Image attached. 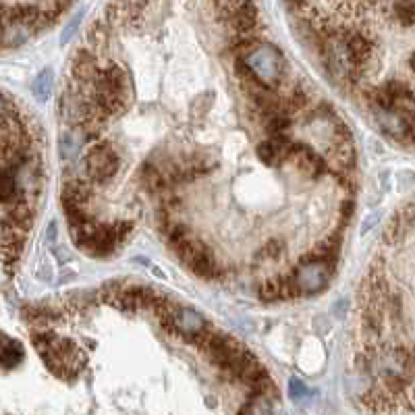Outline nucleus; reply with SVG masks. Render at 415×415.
<instances>
[{"label": "nucleus", "instance_id": "nucleus-1", "mask_svg": "<svg viewBox=\"0 0 415 415\" xmlns=\"http://www.w3.org/2000/svg\"><path fill=\"white\" fill-rule=\"evenodd\" d=\"M118 166H121V158L108 141L96 143L83 158V168H85L87 179L98 185H104L110 179H114V175L118 173Z\"/></svg>", "mask_w": 415, "mask_h": 415}, {"label": "nucleus", "instance_id": "nucleus-2", "mask_svg": "<svg viewBox=\"0 0 415 415\" xmlns=\"http://www.w3.org/2000/svg\"><path fill=\"white\" fill-rule=\"evenodd\" d=\"M247 62L251 64V69L256 71V75L268 83L270 87H276L283 81V73H285V56L272 48L270 44H260L254 52H249Z\"/></svg>", "mask_w": 415, "mask_h": 415}, {"label": "nucleus", "instance_id": "nucleus-3", "mask_svg": "<svg viewBox=\"0 0 415 415\" xmlns=\"http://www.w3.org/2000/svg\"><path fill=\"white\" fill-rule=\"evenodd\" d=\"M295 272H297L301 291L306 295H314V293H320L326 289V285L333 276V266L310 260V262H301V268H297Z\"/></svg>", "mask_w": 415, "mask_h": 415}, {"label": "nucleus", "instance_id": "nucleus-4", "mask_svg": "<svg viewBox=\"0 0 415 415\" xmlns=\"http://www.w3.org/2000/svg\"><path fill=\"white\" fill-rule=\"evenodd\" d=\"M374 116H376V123L380 125V129L397 139V141H403V143H409V141H415V129L395 110H387V108H372Z\"/></svg>", "mask_w": 415, "mask_h": 415}, {"label": "nucleus", "instance_id": "nucleus-5", "mask_svg": "<svg viewBox=\"0 0 415 415\" xmlns=\"http://www.w3.org/2000/svg\"><path fill=\"white\" fill-rule=\"evenodd\" d=\"M293 152V143L287 139V135H268V139H264L258 145V158L266 164V166H281L287 158H291Z\"/></svg>", "mask_w": 415, "mask_h": 415}, {"label": "nucleus", "instance_id": "nucleus-6", "mask_svg": "<svg viewBox=\"0 0 415 415\" xmlns=\"http://www.w3.org/2000/svg\"><path fill=\"white\" fill-rule=\"evenodd\" d=\"M291 158L295 160L297 168L303 175H308L310 179H320V177H324L328 173V162L320 154H316L312 148H308V145H301V143L295 145L293 143Z\"/></svg>", "mask_w": 415, "mask_h": 415}, {"label": "nucleus", "instance_id": "nucleus-7", "mask_svg": "<svg viewBox=\"0 0 415 415\" xmlns=\"http://www.w3.org/2000/svg\"><path fill=\"white\" fill-rule=\"evenodd\" d=\"M220 21H224L233 29V33H256V29L260 25L258 8H256L254 0H245L243 4H239L235 10H231Z\"/></svg>", "mask_w": 415, "mask_h": 415}, {"label": "nucleus", "instance_id": "nucleus-8", "mask_svg": "<svg viewBox=\"0 0 415 415\" xmlns=\"http://www.w3.org/2000/svg\"><path fill=\"white\" fill-rule=\"evenodd\" d=\"M100 69L98 54L91 50H77L71 60V77L79 83H94Z\"/></svg>", "mask_w": 415, "mask_h": 415}, {"label": "nucleus", "instance_id": "nucleus-9", "mask_svg": "<svg viewBox=\"0 0 415 415\" xmlns=\"http://www.w3.org/2000/svg\"><path fill=\"white\" fill-rule=\"evenodd\" d=\"M206 328H208V324L197 312L187 310V308H179V314H177V335L179 337H183L187 343H191Z\"/></svg>", "mask_w": 415, "mask_h": 415}, {"label": "nucleus", "instance_id": "nucleus-10", "mask_svg": "<svg viewBox=\"0 0 415 415\" xmlns=\"http://www.w3.org/2000/svg\"><path fill=\"white\" fill-rule=\"evenodd\" d=\"M89 197H91L89 181L75 177V179H67L62 183V189H60V202L62 204H75V206H85L87 208Z\"/></svg>", "mask_w": 415, "mask_h": 415}, {"label": "nucleus", "instance_id": "nucleus-11", "mask_svg": "<svg viewBox=\"0 0 415 415\" xmlns=\"http://www.w3.org/2000/svg\"><path fill=\"white\" fill-rule=\"evenodd\" d=\"M197 276H202V279H206V281H218L220 276H222V268L218 266V262H216V258L210 254V249L206 247L204 251H200L189 264H187Z\"/></svg>", "mask_w": 415, "mask_h": 415}, {"label": "nucleus", "instance_id": "nucleus-12", "mask_svg": "<svg viewBox=\"0 0 415 415\" xmlns=\"http://www.w3.org/2000/svg\"><path fill=\"white\" fill-rule=\"evenodd\" d=\"M139 181H141V185H143L150 193H162V191L170 185V181H168L166 173L162 170V166H156V164H152V162H148V164L141 166V170H139Z\"/></svg>", "mask_w": 415, "mask_h": 415}, {"label": "nucleus", "instance_id": "nucleus-13", "mask_svg": "<svg viewBox=\"0 0 415 415\" xmlns=\"http://www.w3.org/2000/svg\"><path fill=\"white\" fill-rule=\"evenodd\" d=\"M25 360V351L23 345L19 341L8 339L6 335H2V353H0V362H2V370H15L21 362Z\"/></svg>", "mask_w": 415, "mask_h": 415}, {"label": "nucleus", "instance_id": "nucleus-14", "mask_svg": "<svg viewBox=\"0 0 415 415\" xmlns=\"http://www.w3.org/2000/svg\"><path fill=\"white\" fill-rule=\"evenodd\" d=\"M85 42H87V48L91 52L102 54V50H106V46H108V29H106V25L102 21L91 23V27L85 33Z\"/></svg>", "mask_w": 415, "mask_h": 415}, {"label": "nucleus", "instance_id": "nucleus-15", "mask_svg": "<svg viewBox=\"0 0 415 415\" xmlns=\"http://www.w3.org/2000/svg\"><path fill=\"white\" fill-rule=\"evenodd\" d=\"M283 104H285V108L291 114L293 112H301V110H306L310 106V96H308V91L301 85H293L291 91L283 98Z\"/></svg>", "mask_w": 415, "mask_h": 415}, {"label": "nucleus", "instance_id": "nucleus-16", "mask_svg": "<svg viewBox=\"0 0 415 415\" xmlns=\"http://www.w3.org/2000/svg\"><path fill=\"white\" fill-rule=\"evenodd\" d=\"M52 81H54V73L50 69H44L42 73L35 75L33 83H31V89H33V96L37 98V102H46L50 91H52Z\"/></svg>", "mask_w": 415, "mask_h": 415}, {"label": "nucleus", "instance_id": "nucleus-17", "mask_svg": "<svg viewBox=\"0 0 415 415\" xmlns=\"http://www.w3.org/2000/svg\"><path fill=\"white\" fill-rule=\"evenodd\" d=\"M258 297L260 301L264 303H276V301H283V289H281V279H268L260 285V291H258Z\"/></svg>", "mask_w": 415, "mask_h": 415}, {"label": "nucleus", "instance_id": "nucleus-18", "mask_svg": "<svg viewBox=\"0 0 415 415\" xmlns=\"http://www.w3.org/2000/svg\"><path fill=\"white\" fill-rule=\"evenodd\" d=\"M79 139H77V135H73L71 131H67V133H62L60 135V141H58V145H60V156L62 158H73L75 156V152L79 150Z\"/></svg>", "mask_w": 415, "mask_h": 415}, {"label": "nucleus", "instance_id": "nucleus-19", "mask_svg": "<svg viewBox=\"0 0 415 415\" xmlns=\"http://www.w3.org/2000/svg\"><path fill=\"white\" fill-rule=\"evenodd\" d=\"M283 249H285L283 241H279V239H270V241L260 249V256H262L264 260H279L281 254H283Z\"/></svg>", "mask_w": 415, "mask_h": 415}, {"label": "nucleus", "instance_id": "nucleus-20", "mask_svg": "<svg viewBox=\"0 0 415 415\" xmlns=\"http://www.w3.org/2000/svg\"><path fill=\"white\" fill-rule=\"evenodd\" d=\"M81 19H83V10L81 12H77L69 23H67V27H64V31H62V35H60V44L64 46L71 37H73V33L77 31V27H79V23H81Z\"/></svg>", "mask_w": 415, "mask_h": 415}, {"label": "nucleus", "instance_id": "nucleus-21", "mask_svg": "<svg viewBox=\"0 0 415 415\" xmlns=\"http://www.w3.org/2000/svg\"><path fill=\"white\" fill-rule=\"evenodd\" d=\"M289 395H291V399H295V401H301L303 397H308V395H310V391L306 389V385H303L301 380H297V378H291V382H289Z\"/></svg>", "mask_w": 415, "mask_h": 415}, {"label": "nucleus", "instance_id": "nucleus-22", "mask_svg": "<svg viewBox=\"0 0 415 415\" xmlns=\"http://www.w3.org/2000/svg\"><path fill=\"white\" fill-rule=\"evenodd\" d=\"M214 2H216L218 15H220V19H222V17H227L231 10H235L239 4H243L245 0H214Z\"/></svg>", "mask_w": 415, "mask_h": 415}, {"label": "nucleus", "instance_id": "nucleus-23", "mask_svg": "<svg viewBox=\"0 0 415 415\" xmlns=\"http://www.w3.org/2000/svg\"><path fill=\"white\" fill-rule=\"evenodd\" d=\"M353 212H355V204L351 200H343V204H341V218L345 222H349V218L353 216Z\"/></svg>", "mask_w": 415, "mask_h": 415}, {"label": "nucleus", "instance_id": "nucleus-24", "mask_svg": "<svg viewBox=\"0 0 415 415\" xmlns=\"http://www.w3.org/2000/svg\"><path fill=\"white\" fill-rule=\"evenodd\" d=\"M376 222H378V214H372V216H370V218L366 220V224L362 227V233H368V231H370V229H372V227H374Z\"/></svg>", "mask_w": 415, "mask_h": 415}, {"label": "nucleus", "instance_id": "nucleus-25", "mask_svg": "<svg viewBox=\"0 0 415 415\" xmlns=\"http://www.w3.org/2000/svg\"><path fill=\"white\" fill-rule=\"evenodd\" d=\"M285 4H287L289 8H295V10L306 8V0H285Z\"/></svg>", "mask_w": 415, "mask_h": 415}, {"label": "nucleus", "instance_id": "nucleus-26", "mask_svg": "<svg viewBox=\"0 0 415 415\" xmlns=\"http://www.w3.org/2000/svg\"><path fill=\"white\" fill-rule=\"evenodd\" d=\"M54 237H56V222H50V229L46 233V241L48 243H54Z\"/></svg>", "mask_w": 415, "mask_h": 415}, {"label": "nucleus", "instance_id": "nucleus-27", "mask_svg": "<svg viewBox=\"0 0 415 415\" xmlns=\"http://www.w3.org/2000/svg\"><path fill=\"white\" fill-rule=\"evenodd\" d=\"M127 2H129L131 6H137V8H141V10H143V8H145V4H148L150 0H127Z\"/></svg>", "mask_w": 415, "mask_h": 415}, {"label": "nucleus", "instance_id": "nucleus-28", "mask_svg": "<svg viewBox=\"0 0 415 415\" xmlns=\"http://www.w3.org/2000/svg\"><path fill=\"white\" fill-rule=\"evenodd\" d=\"M409 67H412V69H414V71H415V52H414V54H412V58H409Z\"/></svg>", "mask_w": 415, "mask_h": 415}]
</instances>
